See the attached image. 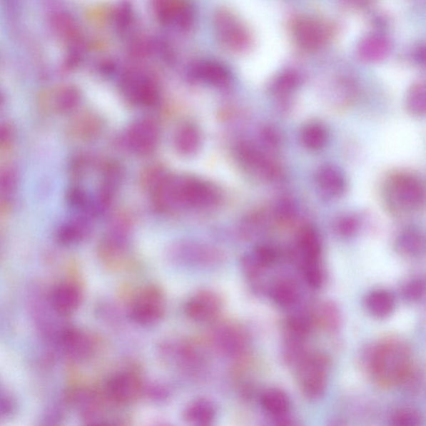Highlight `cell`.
<instances>
[{
  "label": "cell",
  "instance_id": "6da1fadb",
  "mask_svg": "<svg viewBox=\"0 0 426 426\" xmlns=\"http://www.w3.org/2000/svg\"><path fill=\"white\" fill-rule=\"evenodd\" d=\"M368 368L375 382L390 388L405 383L413 374L412 353L407 345L397 339H387L372 350Z\"/></svg>",
  "mask_w": 426,
  "mask_h": 426
},
{
  "label": "cell",
  "instance_id": "7a4b0ae2",
  "mask_svg": "<svg viewBox=\"0 0 426 426\" xmlns=\"http://www.w3.org/2000/svg\"><path fill=\"white\" fill-rule=\"evenodd\" d=\"M158 201L165 207L183 206L205 208L218 201L215 189L192 178L166 180L158 186Z\"/></svg>",
  "mask_w": 426,
  "mask_h": 426
},
{
  "label": "cell",
  "instance_id": "3957f363",
  "mask_svg": "<svg viewBox=\"0 0 426 426\" xmlns=\"http://www.w3.org/2000/svg\"><path fill=\"white\" fill-rule=\"evenodd\" d=\"M297 377L303 393L310 400L322 397L327 387L330 360L323 353H304L297 363Z\"/></svg>",
  "mask_w": 426,
  "mask_h": 426
},
{
  "label": "cell",
  "instance_id": "277c9868",
  "mask_svg": "<svg viewBox=\"0 0 426 426\" xmlns=\"http://www.w3.org/2000/svg\"><path fill=\"white\" fill-rule=\"evenodd\" d=\"M387 196L393 208L413 211L422 207L425 191L422 183L413 175L399 174L388 183Z\"/></svg>",
  "mask_w": 426,
  "mask_h": 426
},
{
  "label": "cell",
  "instance_id": "5b68a950",
  "mask_svg": "<svg viewBox=\"0 0 426 426\" xmlns=\"http://www.w3.org/2000/svg\"><path fill=\"white\" fill-rule=\"evenodd\" d=\"M166 308L163 290L156 285H149L140 290L133 300L130 313L135 323L152 325L161 320Z\"/></svg>",
  "mask_w": 426,
  "mask_h": 426
},
{
  "label": "cell",
  "instance_id": "8992f818",
  "mask_svg": "<svg viewBox=\"0 0 426 426\" xmlns=\"http://www.w3.org/2000/svg\"><path fill=\"white\" fill-rule=\"evenodd\" d=\"M142 390V380L136 374L130 372L113 375L106 387L108 398L118 405L133 402L141 395Z\"/></svg>",
  "mask_w": 426,
  "mask_h": 426
},
{
  "label": "cell",
  "instance_id": "52a82bcc",
  "mask_svg": "<svg viewBox=\"0 0 426 426\" xmlns=\"http://www.w3.org/2000/svg\"><path fill=\"white\" fill-rule=\"evenodd\" d=\"M222 307V299L217 293L204 290L188 300L185 312L195 322L207 323L218 317Z\"/></svg>",
  "mask_w": 426,
  "mask_h": 426
},
{
  "label": "cell",
  "instance_id": "ba28073f",
  "mask_svg": "<svg viewBox=\"0 0 426 426\" xmlns=\"http://www.w3.org/2000/svg\"><path fill=\"white\" fill-rule=\"evenodd\" d=\"M213 340L220 353L237 357L247 348V335L235 325H222L214 330Z\"/></svg>",
  "mask_w": 426,
  "mask_h": 426
},
{
  "label": "cell",
  "instance_id": "9c48e42d",
  "mask_svg": "<svg viewBox=\"0 0 426 426\" xmlns=\"http://www.w3.org/2000/svg\"><path fill=\"white\" fill-rule=\"evenodd\" d=\"M61 345L68 357L75 362H84L89 359L96 348L91 335L77 328L64 330L61 335Z\"/></svg>",
  "mask_w": 426,
  "mask_h": 426
},
{
  "label": "cell",
  "instance_id": "30bf717a",
  "mask_svg": "<svg viewBox=\"0 0 426 426\" xmlns=\"http://www.w3.org/2000/svg\"><path fill=\"white\" fill-rule=\"evenodd\" d=\"M49 300L55 313L67 315L74 313L81 305L82 292L78 285L65 283L54 288Z\"/></svg>",
  "mask_w": 426,
  "mask_h": 426
},
{
  "label": "cell",
  "instance_id": "8fae6325",
  "mask_svg": "<svg viewBox=\"0 0 426 426\" xmlns=\"http://www.w3.org/2000/svg\"><path fill=\"white\" fill-rule=\"evenodd\" d=\"M177 263L195 268H209L220 264V255L217 250L203 245H186L175 254Z\"/></svg>",
  "mask_w": 426,
  "mask_h": 426
},
{
  "label": "cell",
  "instance_id": "7c38bea8",
  "mask_svg": "<svg viewBox=\"0 0 426 426\" xmlns=\"http://www.w3.org/2000/svg\"><path fill=\"white\" fill-rule=\"evenodd\" d=\"M315 184L323 196L328 198L342 197L345 191V180L340 169L325 165L315 175Z\"/></svg>",
  "mask_w": 426,
  "mask_h": 426
},
{
  "label": "cell",
  "instance_id": "4fadbf2b",
  "mask_svg": "<svg viewBox=\"0 0 426 426\" xmlns=\"http://www.w3.org/2000/svg\"><path fill=\"white\" fill-rule=\"evenodd\" d=\"M158 138V128L150 121H141L133 125L128 133L130 147L139 153L153 151Z\"/></svg>",
  "mask_w": 426,
  "mask_h": 426
},
{
  "label": "cell",
  "instance_id": "5bb4252c",
  "mask_svg": "<svg viewBox=\"0 0 426 426\" xmlns=\"http://www.w3.org/2000/svg\"><path fill=\"white\" fill-rule=\"evenodd\" d=\"M295 35L299 45L309 50L322 46L325 39V32L322 25L313 20L298 22L295 25Z\"/></svg>",
  "mask_w": 426,
  "mask_h": 426
},
{
  "label": "cell",
  "instance_id": "9a60e30c",
  "mask_svg": "<svg viewBox=\"0 0 426 426\" xmlns=\"http://www.w3.org/2000/svg\"><path fill=\"white\" fill-rule=\"evenodd\" d=\"M240 158L245 167L259 176L273 178L277 174V168L264 155L252 147L244 146L240 150Z\"/></svg>",
  "mask_w": 426,
  "mask_h": 426
},
{
  "label": "cell",
  "instance_id": "2e32d148",
  "mask_svg": "<svg viewBox=\"0 0 426 426\" xmlns=\"http://www.w3.org/2000/svg\"><path fill=\"white\" fill-rule=\"evenodd\" d=\"M365 307L373 317L385 318L394 312L395 300L394 295L387 290H375L365 298Z\"/></svg>",
  "mask_w": 426,
  "mask_h": 426
},
{
  "label": "cell",
  "instance_id": "e0dca14e",
  "mask_svg": "<svg viewBox=\"0 0 426 426\" xmlns=\"http://www.w3.org/2000/svg\"><path fill=\"white\" fill-rule=\"evenodd\" d=\"M260 405L265 413L280 418L289 412L290 399L283 390L270 388L265 390L260 397Z\"/></svg>",
  "mask_w": 426,
  "mask_h": 426
},
{
  "label": "cell",
  "instance_id": "ac0fdd59",
  "mask_svg": "<svg viewBox=\"0 0 426 426\" xmlns=\"http://www.w3.org/2000/svg\"><path fill=\"white\" fill-rule=\"evenodd\" d=\"M215 417L214 405L208 400H197L184 412V419L189 425L204 426L212 424Z\"/></svg>",
  "mask_w": 426,
  "mask_h": 426
},
{
  "label": "cell",
  "instance_id": "d6986e66",
  "mask_svg": "<svg viewBox=\"0 0 426 426\" xmlns=\"http://www.w3.org/2000/svg\"><path fill=\"white\" fill-rule=\"evenodd\" d=\"M315 323L327 332L334 333L340 324L339 309L333 303L325 302L320 304L313 314Z\"/></svg>",
  "mask_w": 426,
  "mask_h": 426
},
{
  "label": "cell",
  "instance_id": "ffe728a7",
  "mask_svg": "<svg viewBox=\"0 0 426 426\" xmlns=\"http://www.w3.org/2000/svg\"><path fill=\"white\" fill-rule=\"evenodd\" d=\"M270 298L273 302L280 308H288L297 302L298 299V289L292 280H280L270 288Z\"/></svg>",
  "mask_w": 426,
  "mask_h": 426
},
{
  "label": "cell",
  "instance_id": "44dd1931",
  "mask_svg": "<svg viewBox=\"0 0 426 426\" xmlns=\"http://www.w3.org/2000/svg\"><path fill=\"white\" fill-rule=\"evenodd\" d=\"M390 45L387 40L379 36H372L363 40L359 46L360 57L367 61H378L389 53Z\"/></svg>",
  "mask_w": 426,
  "mask_h": 426
},
{
  "label": "cell",
  "instance_id": "7402d4cb",
  "mask_svg": "<svg viewBox=\"0 0 426 426\" xmlns=\"http://www.w3.org/2000/svg\"><path fill=\"white\" fill-rule=\"evenodd\" d=\"M298 245L303 260H320L322 245L318 234L313 228H305L300 233Z\"/></svg>",
  "mask_w": 426,
  "mask_h": 426
},
{
  "label": "cell",
  "instance_id": "603a6c76",
  "mask_svg": "<svg viewBox=\"0 0 426 426\" xmlns=\"http://www.w3.org/2000/svg\"><path fill=\"white\" fill-rule=\"evenodd\" d=\"M328 134L323 124L313 123L305 126L302 132V142L305 148L322 149L328 143Z\"/></svg>",
  "mask_w": 426,
  "mask_h": 426
},
{
  "label": "cell",
  "instance_id": "cb8c5ba5",
  "mask_svg": "<svg viewBox=\"0 0 426 426\" xmlns=\"http://www.w3.org/2000/svg\"><path fill=\"white\" fill-rule=\"evenodd\" d=\"M310 320L303 317L290 318L285 324V333L288 343H303L310 330Z\"/></svg>",
  "mask_w": 426,
  "mask_h": 426
},
{
  "label": "cell",
  "instance_id": "d4e9b609",
  "mask_svg": "<svg viewBox=\"0 0 426 426\" xmlns=\"http://www.w3.org/2000/svg\"><path fill=\"white\" fill-rule=\"evenodd\" d=\"M200 143V134L196 128L187 125L183 127L175 138V144L178 151L183 153H192L196 151Z\"/></svg>",
  "mask_w": 426,
  "mask_h": 426
},
{
  "label": "cell",
  "instance_id": "484cf974",
  "mask_svg": "<svg viewBox=\"0 0 426 426\" xmlns=\"http://www.w3.org/2000/svg\"><path fill=\"white\" fill-rule=\"evenodd\" d=\"M424 247L422 235L415 230H405L397 240V248L400 253L407 255H415L422 253Z\"/></svg>",
  "mask_w": 426,
  "mask_h": 426
},
{
  "label": "cell",
  "instance_id": "4316f807",
  "mask_svg": "<svg viewBox=\"0 0 426 426\" xmlns=\"http://www.w3.org/2000/svg\"><path fill=\"white\" fill-rule=\"evenodd\" d=\"M303 275L310 288L319 289L324 283V272L320 260H303Z\"/></svg>",
  "mask_w": 426,
  "mask_h": 426
},
{
  "label": "cell",
  "instance_id": "83f0119b",
  "mask_svg": "<svg viewBox=\"0 0 426 426\" xmlns=\"http://www.w3.org/2000/svg\"><path fill=\"white\" fill-rule=\"evenodd\" d=\"M407 105L408 111L417 116L425 113V89L423 84H415L410 90Z\"/></svg>",
  "mask_w": 426,
  "mask_h": 426
},
{
  "label": "cell",
  "instance_id": "f1b7e54d",
  "mask_svg": "<svg viewBox=\"0 0 426 426\" xmlns=\"http://www.w3.org/2000/svg\"><path fill=\"white\" fill-rule=\"evenodd\" d=\"M390 423L397 426H419L422 424V417L417 410L400 408L392 414Z\"/></svg>",
  "mask_w": 426,
  "mask_h": 426
},
{
  "label": "cell",
  "instance_id": "f546056e",
  "mask_svg": "<svg viewBox=\"0 0 426 426\" xmlns=\"http://www.w3.org/2000/svg\"><path fill=\"white\" fill-rule=\"evenodd\" d=\"M55 32L66 39H73L76 37V28L73 20L65 14H54L52 20Z\"/></svg>",
  "mask_w": 426,
  "mask_h": 426
},
{
  "label": "cell",
  "instance_id": "4dcf8cb0",
  "mask_svg": "<svg viewBox=\"0 0 426 426\" xmlns=\"http://www.w3.org/2000/svg\"><path fill=\"white\" fill-rule=\"evenodd\" d=\"M425 290L424 280L415 279L404 285L402 295L404 298L408 300V302H419L424 297Z\"/></svg>",
  "mask_w": 426,
  "mask_h": 426
},
{
  "label": "cell",
  "instance_id": "1f68e13d",
  "mask_svg": "<svg viewBox=\"0 0 426 426\" xmlns=\"http://www.w3.org/2000/svg\"><path fill=\"white\" fill-rule=\"evenodd\" d=\"M299 83L298 75L294 72H287L280 76L275 83V90L280 93H288L295 88Z\"/></svg>",
  "mask_w": 426,
  "mask_h": 426
},
{
  "label": "cell",
  "instance_id": "d6a6232c",
  "mask_svg": "<svg viewBox=\"0 0 426 426\" xmlns=\"http://www.w3.org/2000/svg\"><path fill=\"white\" fill-rule=\"evenodd\" d=\"M338 230L339 233L343 235H353L357 230V220L352 217L340 219L338 224Z\"/></svg>",
  "mask_w": 426,
  "mask_h": 426
},
{
  "label": "cell",
  "instance_id": "836d02e7",
  "mask_svg": "<svg viewBox=\"0 0 426 426\" xmlns=\"http://www.w3.org/2000/svg\"><path fill=\"white\" fill-rule=\"evenodd\" d=\"M4 7L10 14H17L19 12V0H2Z\"/></svg>",
  "mask_w": 426,
  "mask_h": 426
},
{
  "label": "cell",
  "instance_id": "e575fe53",
  "mask_svg": "<svg viewBox=\"0 0 426 426\" xmlns=\"http://www.w3.org/2000/svg\"><path fill=\"white\" fill-rule=\"evenodd\" d=\"M348 1L354 5H357V6L364 7L367 6V5L372 3L373 0H348Z\"/></svg>",
  "mask_w": 426,
  "mask_h": 426
}]
</instances>
